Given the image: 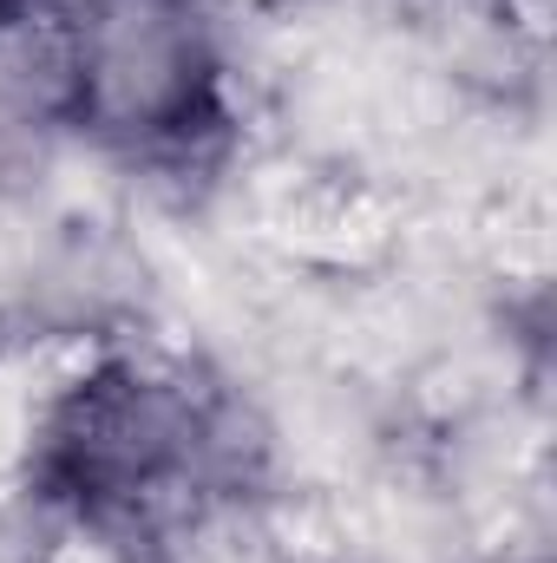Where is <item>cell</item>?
Wrapping results in <instances>:
<instances>
[{"mask_svg": "<svg viewBox=\"0 0 557 563\" xmlns=\"http://www.w3.org/2000/svg\"><path fill=\"white\" fill-rule=\"evenodd\" d=\"M243 420L184 374L112 361L40 426L33 485L106 544L157 551L204 531L243 485Z\"/></svg>", "mask_w": 557, "mask_h": 563, "instance_id": "6da1fadb", "label": "cell"}, {"mask_svg": "<svg viewBox=\"0 0 557 563\" xmlns=\"http://www.w3.org/2000/svg\"><path fill=\"white\" fill-rule=\"evenodd\" d=\"M66 119L125 157H184L223 132L204 0H79L66 26Z\"/></svg>", "mask_w": 557, "mask_h": 563, "instance_id": "7a4b0ae2", "label": "cell"}]
</instances>
